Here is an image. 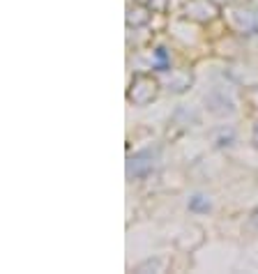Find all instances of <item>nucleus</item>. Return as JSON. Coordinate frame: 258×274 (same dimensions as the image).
Instances as JSON below:
<instances>
[{
    "label": "nucleus",
    "mask_w": 258,
    "mask_h": 274,
    "mask_svg": "<svg viewBox=\"0 0 258 274\" xmlns=\"http://www.w3.org/2000/svg\"><path fill=\"white\" fill-rule=\"evenodd\" d=\"M221 138H214V143L217 145H231L233 143V129H226V127H221Z\"/></svg>",
    "instance_id": "7"
},
{
    "label": "nucleus",
    "mask_w": 258,
    "mask_h": 274,
    "mask_svg": "<svg viewBox=\"0 0 258 274\" xmlns=\"http://www.w3.org/2000/svg\"><path fill=\"white\" fill-rule=\"evenodd\" d=\"M251 143H254V145L258 148V122L254 125V131H251Z\"/></svg>",
    "instance_id": "9"
},
{
    "label": "nucleus",
    "mask_w": 258,
    "mask_h": 274,
    "mask_svg": "<svg viewBox=\"0 0 258 274\" xmlns=\"http://www.w3.org/2000/svg\"><path fill=\"white\" fill-rule=\"evenodd\" d=\"M173 81H171V88H173L175 92H182L184 88H189L191 83V76H187V74H173Z\"/></svg>",
    "instance_id": "6"
},
{
    "label": "nucleus",
    "mask_w": 258,
    "mask_h": 274,
    "mask_svg": "<svg viewBox=\"0 0 258 274\" xmlns=\"http://www.w3.org/2000/svg\"><path fill=\"white\" fill-rule=\"evenodd\" d=\"M152 171V159L148 154H136L134 159H129L127 164V175L129 177H143Z\"/></svg>",
    "instance_id": "3"
},
{
    "label": "nucleus",
    "mask_w": 258,
    "mask_h": 274,
    "mask_svg": "<svg viewBox=\"0 0 258 274\" xmlns=\"http://www.w3.org/2000/svg\"><path fill=\"white\" fill-rule=\"evenodd\" d=\"M184 14L201 23L212 21L214 16H217V5H214L212 0H189L184 5Z\"/></svg>",
    "instance_id": "2"
},
{
    "label": "nucleus",
    "mask_w": 258,
    "mask_h": 274,
    "mask_svg": "<svg viewBox=\"0 0 258 274\" xmlns=\"http://www.w3.org/2000/svg\"><path fill=\"white\" fill-rule=\"evenodd\" d=\"M189 210L191 212H207V210H210V200H207V198L205 196H201V194H196V196H191L189 198Z\"/></svg>",
    "instance_id": "5"
},
{
    "label": "nucleus",
    "mask_w": 258,
    "mask_h": 274,
    "mask_svg": "<svg viewBox=\"0 0 258 274\" xmlns=\"http://www.w3.org/2000/svg\"><path fill=\"white\" fill-rule=\"evenodd\" d=\"M148 21H150V12H148V7H143V5H134V7L127 9V23L129 25L141 28V25H145Z\"/></svg>",
    "instance_id": "4"
},
{
    "label": "nucleus",
    "mask_w": 258,
    "mask_h": 274,
    "mask_svg": "<svg viewBox=\"0 0 258 274\" xmlns=\"http://www.w3.org/2000/svg\"><path fill=\"white\" fill-rule=\"evenodd\" d=\"M157 92H159V85H157L155 78L148 76V74H136L131 85H129L127 99L136 106H148L152 99L157 97Z\"/></svg>",
    "instance_id": "1"
},
{
    "label": "nucleus",
    "mask_w": 258,
    "mask_h": 274,
    "mask_svg": "<svg viewBox=\"0 0 258 274\" xmlns=\"http://www.w3.org/2000/svg\"><path fill=\"white\" fill-rule=\"evenodd\" d=\"M143 270H157V272H159L161 270V260H145V263H141V265L136 267V272H143Z\"/></svg>",
    "instance_id": "8"
}]
</instances>
